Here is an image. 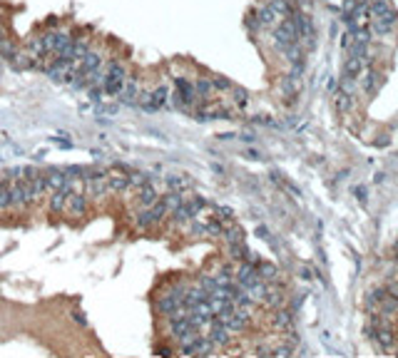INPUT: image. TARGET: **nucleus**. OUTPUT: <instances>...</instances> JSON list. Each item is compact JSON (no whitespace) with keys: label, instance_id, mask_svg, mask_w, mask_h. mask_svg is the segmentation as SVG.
<instances>
[{"label":"nucleus","instance_id":"nucleus-1","mask_svg":"<svg viewBox=\"0 0 398 358\" xmlns=\"http://www.w3.org/2000/svg\"><path fill=\"white\" fill-rule=\"evenodd\" d=\"M125 77H127L125 65L110 60V63H107V70H105V77H102V82H100L102 92H105L107 97H117L120 90H122V85H125Z\"/></svg>","mask_w":398,"mask_h":358},{"label":"nucleus","instance_id":"nucleus-2","mask_svg":"<svg viewBox=\"0 0 398 358\" xmlns=\"http://www.w3.org/2000/svg\"><path fill=\"white\" fill-rule=\"evenodd\" d=\"M398 23V15L393 8H388V10H383V13H376V15H371V30L376 33V35H388L393 28H396Z\"/></svg>","mask_w":398,"mask_h":358},{"label":"nucleus","instance_id":"nucleus-3","mask_svg":"<svg viewBox=\"0 0 398 358\" xmlns=\"http://www.w3.org/2000/svg\"><path fill=\"white\" fill-rule=\"evenodd\" d=\"M65 212L70 216H75V219L85 216V212H87V197H85V194H77V192H67Z\"/></svg>","mask_w":398,"mask_h":358},{"label":"nucleus","instance_id":"nucleus-4","mask_svg":"<svg viewBox=\"0 0 398 358\" xmlns=\"http://www.w3.org/2000/svg\"><path fill=\"white\" fill-rule=\"evenodd\" d=\"M125 105H137V97H139V82L134 77H125V85L117 95Z\"/></svg>","mask_w":398,"mask_h":358},{"label":"nucleus","instance_id":"nucleus-5","mask_svg":"<svg viewBox=\"0 0 398 358\" xmlns=\"http://www.w3.org/2000/svg\"><path fill=\"white\" fill-rule=\"evenodd\" d=\"M368 333L373 336V341H376L381 348H393V343H396L393 331H391V328H386V326H381V328H368Z\"/></svg>","mask_w":398,"mask_h":358},{"label":"nucleus","instance_id":"nucleus-6","mask_svg":"<svg viewBox=\"0 0 398 358\" xmlns=\"http://www.w3.org/2000/svg\"><path fill=\"white\" fill-rule=\"evenodd\" d=\"M257 18H259L262 28H271V30H274V28H276V25L281 23V18L276 15V10H274V8H271L269 3H266V5H262V8L257 10Z\"/></svg>","mask_w":398,"mask_h":358},{"label":"nucleus","instance_id":"nucleus-7","mask_svg":"<svg viewBox=\"0 0 398 358\" xmlns=\"http://www.w3.org/2000/svg\"><path fill=\"white\" fill-rule=\"evenodd\" d=\"M363 65H366V58L351 55V58L346 60V65H343V75H348V77H356V80H358V75L363 72Z\"/></svg>","mask_w":398,"mask_h":358},{"label":"nucleus","instance_id":"nucleus-8","mask_svg":"<svg viewBox=\"0 0 398 358\" xmlns=\"http://www.w3.org/2000/svg\"><path fill=\"white\" fill-rule=\"evenodd\" d=\"M333 100H336V110H338V112H348V110H351V100H353V95H348V92L338 90V92L333 95Z\"/></svg>","mask_w":398,"mask_h":358},{"label":"nucleus","instance_id":"nucleus-9","mask_svg":"<svg viewBox=\"0 0 398 358\" xmlns=\"http://www.w3.org/2000/svg\"><path fill=\"white\" fill-rule=\"evenodd\" d=\"M222 234L227 236L229 246H232V244H242V241H244V231H242V229H239L237 224H232V226H229V229H224Z\"/></svg>","mask_w":398,"mask_h":358},{"label":"nucleus","instance_id":"nucleus-10","mask_svg":"<svg viewBox=\"0 0 398 358\" xmlns=\"http://www.w3.org/2000/svg\"><path fill=\"white\" fill-rule=\"evenodd\" d=\"M194 90H197V97L199 100H207L209 95H212V90H214V85H212V80H197L194 82Z\"/></svg>","mask_w":398,"mask_h":358},{"label":"nucleus","instance_id":"nucleus-11","mask_svg":"<svg viewBox=\"0 0 398 358\" xmlns=\"http://www.w3.org/2000/svg\"><path fill=\"white\" fill-rule=\"evenodd\" d=\"M383 293H386L383 288H371V291H368V296H366V308H368V311H373V308L381 303Z\"/></svg>","mask_w":398,"mask_h":358},{"label":"nucleus","instance_id":"nucleus-12","mask_svg":"<svg viewBox=\"0 0 398 358\" xmlns=\"http://www.w3.org/2000/svg\"><path fill=\"white\" fill-rule=\"evenodd\" d=\"M274 326H276V328H281V331H291V326H294V323H291V313H289V311H279V313H276Z\"/></svg>","mask_w":398,"mask_h":358},{"label":"nucleus","instance_id":"nucleus-13","mask_svg":"<svg viewBox=\"0 0 398 358\" xmlns=\"http://www.w3.org/2000/svg\"><path fill=\"white\" fill-rule=\"evenodd\" d=\"M257 271H259V276H262L264 281L276 276V266H274V264H262V261H259V264H257Z\"/></svg>","mask_w":398,"mask_h":358},{"label":"nucleus","instance_id":"nucleus-14","mask_svg":"<svg viewBox=\"0 0 398 358\" xmlns=\"http://www.w3.org/2000/svg\"><path fill=\"white\" fill-rule=\"evenodd\" d=\"M232 92H234L237 105H239V107H247V102H249V92H247L244 87H232Z\"/></svg>","mask_w":398,"mask_h":358},{"label":"nucleus","instance_id":"nucleus-15","mask_svg":"<svg viewBox=\"0 0 398 358\" xmlns=\"http://www.w3.org/2000/svg\"><path fill=\"white\" fill-rule=\"evenodd\" d=\"M378 306L383 308V313H393V311L398 308V298H396V296H388V298H386V301H381Z\"/></svg>","mask_w":398,"mask_h":358},{"label":"nucleus","instance_id":"nucleus-16","mask_svg":"<svg viewBox=\"0 0 398 358\" xmlns=\"http://www.w3.org/2000/svg\"><path fill=\"white\" fill-rule=\"evenodd\" d=\"M376 82H378V77H376V72L373 70H368V75H366V82H363V90L371 95L373 90H376Z\"/></svg>","mask_w":398,"mask_h":358},{"label":"nucleus","instance_id":"nucleus-17","mask_svg":"<svg viewBox=\"0 0 398 358\" xmlns=\"http://www.w3.org/2000/svg\"><path fill=\"white\" fill-rule=\"evenodd\" d=\"M247 28H249L252 33H257V30L262 28V23H259V18H257V10H252V13L247 15Z\"/></svg>","mask_w":398,"mask_h":358},{"label":"nucleus","instance_id":"nucleus-18","mask_svg":"<svg viewBox=\"0 0 398 358\" xmlns=\"http://www.w3.org/2000/svg\"><path fill=\"white\" fill-rule=\"evenodd\" d=\"M212 85H214L217 90H232L229 80H227V77H219V75H217V77H212Z\"/></svg>","mask_w":398,"mask_h":358},{"label":"nucleus","instance_id":"nucleus-19","mask_svg":"<svg viewBox=\"0 0 398 358\" xmlns=\"http://www.w3.org/2000/svg\"><path fill=\"white\" fill-rule=\"evenodd\" d=\"M219 214L224 216V219H232V209L229 207H219Z\"/></svg>","mask_w":398,"mask_h":358},{"label":"nucleus","instance_id":"nucleus-20","mask_svg":"<svg viewBox=\"0 0 398 358\" xmlns=\"http://www.w3.org/2000/svg\"><path fill=\"white\" fill-rule=\"evenodd\" d=\"M75 318H77V323H80V326H85V316H82V313H75Z\"/></svg>","mask_w":398,"mask_h":358}]
</instances>
